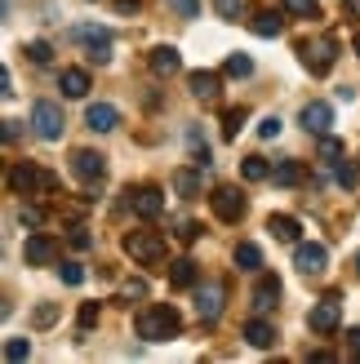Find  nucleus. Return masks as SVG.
<instances>
[{
    "label": "nucleus",
    "instance_id": "f257e3e1",
    "mask_svg": "<svg viewBox=\"0 0 360 364\" xmlns=\"http://www.w3.org/2000/svg\"><path fill=\"white\" fill-rule=\"evenodd\" d=\"M134 329H138L142 342H169V338H178L183 320H178V311L169 302H156V306H142V311H138Z\"/></svg>",
    "mask_w": 360,
    "mask_h": 364
},
{
    "label": "nucleus",
    "instance_id": "f03ea898",
    "mask_svg": "<svg viewBox=\"0 0 360 364\" xmlns=\"http://www.w3.org/2000/svg\"><path fill=\"white\" fill-rule=\"evenodd\" d=\"M125 253L138 262V267H169V245L160 231H129L125 235Z\"/></svg>",
    "mask_w": 360,
    "mask_h": 364
},
{
    "label": "nucleus",
    "instance_id": "7ed1b4c3",
    "mask_svg": "<svg viewBox=\"0 0 360 364\" xmlns=\"http://www.w3.org/2000/svg\"><path fill=\"white\" fill-rule=\"evenodd\" d=\"M9 191L14 196H58V178L41 165H27V160H18L9 169Z\"/></svg>",
    "mask_w": 360,
    "mask_h": 364
},
{
    "label": "nucleus",
    "instance_id": "20e7f679",
    "mask_svg": "<svg viewBox=\"0 0 360 364\" xmlns=\"http://www.w3.org/2000/svg\"><path fill=\"white\" fill-rule=\"evenodd\" d=\"M298 58H302V67H307L312 76H329V71H334V58H338L334 36H316V41H302V45H298Z\"/></svg>",
    "mask_w": 360,
    "mask_h": 364
},
{
    "label": "nucleus",
    "instance_id": "39448f33",
    "mask_svg": "<svg viewBox=\"0 0 360 364\" xmlns=\"http://www.w3.org/2000/svg\"><path fill=\"white\" fill-rule=\"evenodd\" d=\"M125 196H129V209L142 218V223H156V218L165 213V191L152 187V182H138V187H129Z\"/></svg>",
    "mask_w": 360,
    "mask_h": 364
},
{
    "label": "nucleus",
    "instance_id": "423d86ee",
    "mask_svg": "<svg viewBox=\"0 0 360 364\" xmlns=\"http://www.w3.org/2000/svg\"><path fill=\"white\" fill-rule=\"evenodd\" d=\"M223 298H227V289L218 280L196 284V316H201V324H213V320L223 316Z\"/></svg>",
    "mask_w": 360,
    "mask_h": 364
},
{
    "label": "nucleus",
    "instance_id": "0eeeda50",
    "mask_svg": "<svg viewBox=\"0 0 360 364\" xmlns=\"http://www.w3.org/2000/svg\"><path fill=\"white\" fill-rule=\"evenodd\" d=\"M209 209H213V218H218V223H240V218H245V196H240L236 187H213Z\"/></svg>",
    "mask_w": 360,
    "mask_h": 364
},
{
    "label": "nucleus",
    "instance_id": "6e6552de",
    "mask_svg": "<svg viewBox=\"0 0 360 364\" xmlns=\"http://www.w3.org/2000/svg\"><path fill=\"white\" fill-rule=\"evenodd\" d=\"M31 124H36V134H41L45 142H58L63 129H67V120H63V112L53 102H36L31 107Z\"/></svg>",
    "mask_w": 360,
    "mask_h": 364
},
{
    "label": "nucleus",
    "instance_id": "1a4fd4ad",
    "mask_svg": "<svg viewBox=\"0 0 360 364\" xmlns=\"http://www.w3.org/2000/svg\"><path fill=\"white\" fill-rule=\"evenodd\" d=\"M338 324H343V302L338 298H325V302H316L307 311V329L312 333H334Z\"/></svg>",
    "mask_w": 360,
    "mask_h": 364
},
{
    "label": "nucleus",
    "instance_id": "9d476101",
    "mask_svg": "<svg viewBox=\"0 0 360 364\" xmlns=\"http://www.w3.org/2000/svg\"><path fill=\"white\" fill-rule=\"evenodd\" d=\"M53 258H58V245H53L45 231H31L27 240H23V262L27 267H49Z\"/></svg>",
    "mask_w": 360,
    "mask_h": 364
},
{
    "label": "nucleus",
    "instance_id": "9b49d317",
    "mask_svg": "<svg viewBox=\"0 0 360 364\" xmlns=\"http://www.w3.org/2000/svg\"><path fill=\"white\" fill-rule=\"evenodd\" d=\"M102 169H107V156H102V151H89V147L71 151V173H76L80 182H98Z\"/></svg>",
    "mask_w": 360,
    "mask_h": 364
},
{
    "label": "nucleus",
    "instance_id": "f8f14e48",
    "mask_svg": "<svg viewBox=\"0 0 360 364\" xmlns=\"http://www.w3.org/2000/svg\"><path fill=\"white\" fill-rule=\"evenodd\" d=\"M302 129L316 134V138H325L329 134V124H334V107L329 102H302Z\"/></svg>",
    "mask_w": 360,
    "mask_h": 364
},
{
    "label": "nucleus",
    "instance_id": "ddd939ff",
    "mask_svg": "<svg viewBox=\"0 0 360 364\" xmlns=\"http://www.w3.org/2000/svg\"><path fill=\"white\" fill-rule=\"evenodd\" d=\"M325 262H329V253H325V245H316V240H307V245L294 249V267L302 271V276H320Z\"/></svg>",
    "mask_w": 360,
    "mask_h": 364
},
{
    "label": "nucleus",
    "instance_id": "4468645a",
    "mask_svg": "<svg viewBox=\"0 0 360 364\" xmlns=\"http://www.w3.org/2000/svg\"><path fill=\"white\" fill-rule=\"evenodd\" d=\"M85 124H89L94 134H112L116 124H120V112H116L112 102H89V107H85Z\"/></svg>",
    "mask_w": 360,
    "mask_h": 364
},
{
    "label": "nucleus",
    "instance_id": "2eb2a0df",
    "mask_svg": "<svg viewBox=\"0 0 360 364\" xmlns=\"http://www.w3.org/2000/svg\"><path fill=\"white\" fill-rule=\"evenodd\" d=\"M187 89H191L196 102H218V94H223L213 71H191V76H187Z\"/></svg>",
    "mask_w": 360,
    "mask_h": 364
},
{
    "label": "nucleus",
    "instance_id": "dca6fc26",
    "mask_svg": "<svg viewBox=\"0 0 360 364\" xmlns=\"http://www.w3.org/2000/svg\"><path fill=\"white\" fill-rule=\"evenodd\" d=\"M249 31H254V36H263V41H272V36H280V31H285V14H276V9L249 14Z\"/></svg>",
    "mask_w": 360,
    "mask_h": 364
},
{
    "label": "nucleus",
    "instance_id": "f3484780",
    "mask_svg": "<svg viewBox=\"0 0 360 364\" xmlns=\"http://www.w3.org/2000/svg\"><path fill=\"white\" fill-rule=\"evenodd\" d=\"M147 67L156 71V76H174V71L183 67V58H178V49H174V45H156V49L147 53Z\"/></svg>",
    "mask_w": 360,
    "mask_h": 364
},
{
    "label": "nucleus",
    "instance_id": "a211bd4d",
    "mask_svg": "<svg viewBox=\"0 0 360 364\" xmlns=\"http://www.w3.org/2000/svg\"><path fill=\"white\" fill-rule=\"evenodd\" d=\"M245 342H249V347H258V351H272L276 347V329L263 316H254V320L245 324Z\"/></svg>",
    "mask_w": 360,
    "mask_h": 364
},
{
    "label": "nucleus",
    "instance_id": "6ab92c4d",
    "mask_svg": "<svg viewBox=\"0 0 360 364\" xmlns=\"http://www.w3.org/2000/svg\"><path fill=\"white\" fill-rule=\"evenodd\" d=\"M169 284H174V289H196V284H201V267H196L191 258L169 262Z\"/></svg>",
    "mask_w": 360,
    "mask_h": 364
},
{
    "label": "nucleus",
    "instance_id": "aec40b11",
    "mask_svg": "<svg viewBox=\"0 0 360 364\" xmlns=\"http://www.w3.org/2000/svg\"><path fill=\"white\" fill-rule=\"evenodd\" d=\"M276 298H280V280H276V276H263L258 289H254V311H258V316H263V311H272Z\"/></svg>",
    "mask_w": 360,
    "mask_h": 364
},
{
    "label": "nucleus",
    "instance_id": "412c9836",
    "mask_svg": "<svg viewBox=\"0 0 360 364\" xmlns=\"http://www.w3.org/2000/svg\"><path fill=\"white\" fill-rule=\"evenodd\" d=\"M267 231H272L276 240H285V245H294L302 227H298V218H290V213H272V218H267Z\"/></svg>",
    "mask_w": 360,
    "mask_h": 364
},
{
    "label": "nucleus",
    "instance_id": "4be33fe9",
    "mask_svg": "<svg viewBox=\"0 0 360 364\" xmlns=\"http://www.w3.org/2000/svg\"><path fill=\"white\" fill-rule=\"evenodd\" d=\"M58 85H63L67 98H85V94H89V76H85L80 67H67L63 76H58Z\"/></svg>",
    "mask_w": 360,
    "mask_h": 364
},
{
    "label": "nucleus",
    "instance_id": "5701e85b",
    "mask_svg": "<svg viewBox=\"0 0 360 364\" xmlns=\"http://www.w3.org/2000/svg\"><path fill=\"white\" fill-rule=\"evenodd\" d=\"M272 182H276V187H298V182H302V165H298V160H280V165H272Z\"/></svg>",
    "mask_w": 360,
    "mask_h": 364
},
{
    "label": "nucleus",
    "instance_id": "b1692460",
    "mask_svg": "<svg viewBox=\"0 0 360 364\" xmlns=\"http://www.w3.org/2000/svg\"><path fill=\"white\" fill-rule=\"evenodd\" d=\"M174 191L183 196V200L201 196V169H178V173H174Z\"/></svg>",
    "mask_w": 360,
    "mask_h": 364
},
{
    "label": "nucleus",
    "instance_id": "393cba45",
    "mask_svg": "<svg viewBox=\"0 0 360 364\" xmlns=\"http://www.w3.org/2000/svg\"><path fill=\"white\" fill-rule=\"evenodd\" d=\"M236 267H240V271H258V267H263V249H258L254 240H240V245H236Z\"/></svg>",
    "mask_w": 360,
    "mask_h": 364
},
{
    "label": "nucleus",
    "instance_id": "a878e982",
    "mask_svg": "<svg viewBox=\"0 0 360 364\" xmlns=\"http://www.w3.org/2000/svg\"><path fill=\"white\" fill-rule=\"evenodd\" d=\"M240 173H245V182H267V178H272V165H267L263 156H245Z\"/></svg>",
    "mask_w": 360,
    "mask_h": 364
},
{
    "label": "nucleus",
    "instance_id": "bb28decb",
    "mask_svg": "<svg viewBox=\"0 0 360 364\" xmlns=\"http://www.w3.org/2000/svg\"><path fill=\"white\" fill-rule=\"evenodd\" d=\"M213 9L227 23H240V18H249V0H213Z\"/></svg>",
    "mask_w": 360,
    "mask_h": 364
},
{
    "label": "nucleus",
    "instance_id": "cd10ccee",
    "mask_svg": "<svg viewBox=\"0 0 360 364\" xmlns=\"http://www.w3.org/2000/svg\"><path fill=\"white\" fill-rule=\"evenodd\" d=\"M223 76H236V80L240 76H254V63H249L245 53H231V58L223 63Z\"/></svg>",
    "mask_w": 360,
    "mask_h": 364
},
{
    "label": "nucleus",
    "instance_id": "c85d7f7f",
    "mask_svg": "<svg viewBox=\"0 0 360 364\" xmlns=\"http://www.w3.org/2000/svg\"><path fill=\"white\" fill-rule=\"evenodd\" d=\"M245 120H249V112H245V107H231V112L223 116V134H227V138H236V134L245 129Z\"/></svg>",
    "mask_w": 360,
    "mask_h": 364
},
{
    "label": "nucleus",
    "instance_id": "c756f323",
    "mask_svg": "<svg viewBox=\"0 0 360 364\" xmlns=\"http://www.w3.org/2000/svg\"><path fill=\"white\" fill-rule=\"evenodd\" d=\"M285 14H294V18H320V0H285Z\"/></svg>",
    "mask_w": 360,
    "mask_h": 364
},
{
    "label": "nucleus",
    "instance_id": "7c9ffc66",
    "mask_svg": "<svg viewBox=\"0 0 360 364\" xmlns=\"http://www.w3.org/2000/svg\"><path fill=\"white\" fill-rule=\"evenodd\" d=\"M53 320H58V302H41V306L31 311V324H36V329H49Z\"/></svg>",
    "mask_w": 360,
    "mask_h": 364
},
{
    "label": "nucleus",
    "instance_id": "2f4dec72",
    "mask_svg": "<svg viewBox=\"0 0 360 364\" xmlns=\"http://www.w3.org/2000/svg\"><path fill=\"white\" fill-rule=\"evenodd\" d=\"M320 160H325V165H338V160H343V142H338L334 134L320 138Z\"/></svg>",
    "mask_w": 360,
    "mask_h": 364
},
{
    "label": "nucleus",
    "instance_id": "473e14b6",
    "mask_svg": "<svg viewBox=\"0 0 360 364\" xmlns=\"http://www.w3.org/2000/svg\"><path fill=\"white\" fill-rule=\"evenodd\" d=\"M27 355H31V342H27V338H9V342H5V360H9V364L27 360Z\"/></svg>",
    "mask_w": 360,
    "mask_h": 364
},
{
    "label": "nucleus",
    "instance_id": "72a5a7b5",
    "mask_svg": "<svg viewBox=\"0 0 360 364\" xmlns=\"http://www.w3.org/2000/svg\"><path fill=\"white\" fill-rule=\"evenodd\" d=\"M27 58H31V63H41V67H45V63L53 58V49H49V41H27Z\"/></svg>",
    "mask_w": 360,
    "mask_h": 364
},
{
    "label": "nucleus",
    "instance_id": "f704fd0d",
    "mask_svg": "<svg viewBox=\"0 0 360 364\" xmlns=\"http://www.w3.org/2000/svg\"><path fill=\"white\" fill-rule=\"evenodd\" d=\"M71 36H76L80 45H94V41H112V36H107V27H76Z\"/></svg>",
    "mask_w": 360,
    "mask_h": 364
},
{
    "label": "nucleus",
    "instance_id": "c9c22d12",
    "mask_svg": "<svg viewBox=\"0 0 360 364\" xmlns=\"http://www.w3.org/2000/svg\"><path fill=\"white\" fill-rule=\"evenodd\" d=\"M63 284H71V289L85 284V267L80 262H63Z\"/></svg>",
    "mask_w": 360,
    "mask_h": 364
},
{
    "label": "nucleus",
    "instance_id": "e433bc0d",
    "mask_svg": "<svg viewBox=\"0 0 360 364\" xmlns=\"http://www.w3.org/2000/svg\"><path fill=\"white\" fill-rule=\"evenodd\" d=\"M76 320H80V333H85V329H94V324H98V302H85Z\"/></svg>",
    "mask_w": 360,
    "mask_h": 364
},
{
    "label": "nucleus",
    "instance_id": "4c0bfd02",
    "mask_svg": "<svg viewBox=\"0 0 360 364\" xmlns=\"http://www.w3.org/2000/svg\"><path fill=\"white\" fill-rule=\"evenodd\" d=\"M258 138H267V142L280 138V120H276V116H263V120H258Z\"/></svg>",
    "mask_w": 360,
    "mask_h": 364
},
{
    "label": "nucleus",
    "instance_id": "58836bf2",
    "mask_svg": "<svg viewBox=\"0 0 360 364\" xmlns=\"http://www.w3.org/2000/svg\"><path fill=\"white\" fill-rule=\"evenodd\" d=\"M169 5L183 14V18H201V0H169Z\"/></svg>",
    "mask_w": 360,
    "mask_h": 364
},
{
    "label": "nucleus",
    "instance_id": "ea45409f",
    "mask_svg": "<svg viewBox=\"0 0 360 364\" xmlns=\"http://www.w3.org/2000/svg\"><path fill=\"white\" fill-rule=\"evenodd\" d=\"M196 235H201V227H196V223H178V240H183V245H191Z\"/></svg>",
    "mask_w": 360,
    "mask_h": 364
},
{
    "label": "nucleus",
    "instance_id": "a19ab883",
    "mask_svg": "<svg viewBox=\"0 0 360 364\" xmlns=\"http://www.w3.org/2000/svg\"><path fill=\"white\" fill-rule=\"evenodd\" d=\"M94 240H89V231L85 227H71V249H89Z\"/></svg>",
    "mask_w": 360,
    "mask_h": 364
},
{
    "label": "nucleus",
    "instance_id": "79ce46f5",
    "mask_svg": "<svg viewBox=\"0 0 360 364\" xmlns=\"http://www.w3.org/2000/svg\"><path fill=\"white\" fill-rule=\"evenodd\" d=\"M18 218H23L27 227H41V209H36V205H23V213H18Z\"/></svg>",
    "mask_w": 360,
    "mask_h": 364
},
{
    "label": "nucleus",
    "instance_id": "37998d69",
    "mask_svg": "<svg viewBox=\"0 0 360 364\" xmlns=\"http://www.w3.org/2000/svg\"><path fill=\"white\" fill-rule=\"evenodd\" d=\"M125 298H147V284H142V280H129V284H125Z\"/></svg>",
    "mask_w": 360,
    "mask_h": 364
},
{
    "label": "nucleus",
    "instance_id": "c03bdc74",
    "mask_svg": "<svg viewBox=\"0 0 360 364\" xmlns=\"http://www.w3.org/2000/svg\"><path fill=\"white\" fill-rule=\"evenodd\" d=\"M116 9H120V14H138L142 0H116Z\"/></svg>",
    "mask_w": 360,
    "mask_h": 364
},
{
    "label": "nucleus",
    "instance_id": "a18cd8bd",
    "mask_svg": "<svg viewBox=\"0 0 360 364\" xmlns=\"http://www.w3.org/2000/svg\"><path fill=\"white\" fill-rule=\"evenodd\" d=\"M347 347H351V355H360V329H347Z\"/></svg>",
    "mask_w": 360,
    "mask_h": 364
},
{
    "label": "nucleus",
    "instance_id": "49530a36",
    "mask_svg": "<svg viewBox=\"0 0 360 364\" xmlns=\"http://www.w3.org/2000/svg\"><path fill=\"white\" fill-rule=\"evenodd\" d=\"M0 138H5V142H14V138H18V124H14V120H5V129H0Z\"/></svg>",
    "mask_w": 360,
    "mask_h": 364
},
{
    "label": "nucleus",
    "instance_id": "de8ad7c7",
    "mask_svg": "<svg viewBox=\"0 0 360 364\" xmlns=\"http://www.w3.org/2000/svg\"><path fill=\"white\" fill-rule=\"evenodd\" d=\"M356 271H360V253H356Z\"/></svg>",
    "mask_w": 360,
    "mask_h": 364
},
{
    "label": "nucleus",
    "instance_id": "09e8293b",
    "mask_svg": "<svg viewBox=\"0 0 360 364\" xmlns=\"http://www.w3.org/2000/svg\"><path fill=\"white\" fill-rule=\"evenodd\" d=\"M356 53H360V36H356Z\"/></svg>",
    "mask_w": 360,
    "mask_h": 364
}]
</instances>
